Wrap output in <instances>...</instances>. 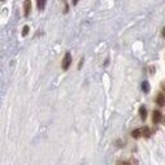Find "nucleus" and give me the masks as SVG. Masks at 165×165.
I'll list each match as a JSON object with an SVG mask.
<instances>
[{
    "label": "nucleus",
    "mask_w": 165,
    "mask_h": 165,
    "mask_svg": "<svg viewBox=\"0 0 165 165\" xmlns=\"http://www.w3.org/2000/svg\"><path fill=\"white\" fill-rule=\"evenodd\" d=\"M151 134H152V130L148 127H142V128H138L132 132V137L133 138H140V137L148 138V137H151Z\"/></svg>",
    "instance_id": "nucleus-1"
},
{
    "label": "nucleus",
    "mask_w": 165,
    "mask_h": 165,
    "mask_svg": "<svg viewBox=\"0 0 165 165\" xmlns=\"http://www.w3.org/2000/svg\"><path fill=\"white\" fill-rule=\"evenodd\" d=\"M71 63H72V57H71V54L67 52L66 54H64V57H63V59H62V70L63 71H67L70 69V66H71Z\"/></svg>",
    "instance_id": "nucleus-2"
},
{
    "label": "nucleus",
    "mask_w": 165,
    "mask_h": 165,
    "mask_svg": "<svg viewBox=\"0 0 165 165\" xmlns=\"http://www.w3.org/2000/svg\"><path fill=\"white\" fill-rule=\"evenodd\" d=\"M163 120V114H161V111H154L152 112V123L154 124H159Z\"/></svg>",
    "instance_id": "nucleus-3"
},
{
    "label": "nucleus",
    "mask_w": 165,
    "mask_h": 165,
    "mask_svg": "<svg viewBox=\"0 0 165 165\" xmlns=\"http://www.w3.org/2000/svg\"><path fill=\"white\" fill-rule=\"evenodd\" d=\"M31 8H32L31 0H26V1H25V5H23V9H25V17H28V16H30Z\"/></svg>",
    "instance_id": "nucleus-4"
},
{
    "label": "nucleus",
    "mask_w": 165,
    "mask_h": 165,
    "mask_svg": "<svg viewBox=\"0 0 165 165\" xmlns=\"http://www.w3.org/2000/svg\"><path fill=\"white\" fill-rule=\"evenodd\" d=\"M156 103L160 106V107H163L165 105V97H164V93H159V94L156 96Z\"/></svg>",
    "instance_id": "nucleus-5"
},
{
    "label": "nucleus",
    "mask_w": 165,
    "mask_h": 165,
    "mask_svg": "<svg viewBox=\"0 0 165 165\" xmlns=\"http://www.w3.org/2000/svg\"><path fill=\"white\" fill-rule=\"evenodd\" d=\"M140 116H141L142 120H146V118H147V110H146L144 106H141V107H140Z\"/></svg>",
    "instance_id": "nucleus-6"
},
{
    "label": "nucleus",
    "mask_w": 165,
    "mask_h": 165,
    "mask_svg": "<svg viewBox=\"0 0 165 165\" xmlns=\"http://www.w3.org/2000/svg\"><path fill=\"white\" fill-rule=\"evenodd\" d=\"M36 3H38V9H39V11H44L47 0H36Z\"/></svg>",
    "instance_id": "nucleus-7"
},
{
    "label": "nucleus",
    "mask_w": 165,
    "mask_h": 165,
    "mask_svg": "<svg viewBox=\"0 0 165 165\" xmlns=\"http://www.w3.org/2000/svg\"><path fill=\"white\" fill-rule=\"evenodd\" d=\"M142 90H143L144 93H150V84H148V81H143L142 83Z\"/></svg>",
    "instance_id": "nucleus-8"
},
{
    "label": "nucleus",
    "mask_w": 165,
    "mask_h": 165,
    "mask_svg": "<svg viewBox=\"0 0 165 165\" xmlns=\"http://www.w3.org/2000/svg\"><path fill=\"white\" fill-rule=\"evenodd\" d=\"M118 164H138V161L137 160H134V159H130V160H119L118 161Z\"/></svg>",
    "instance_id": "nucleus-9"
},
{
    "label": "nucleus",
    "mask_w": 165,
    "mask_h": 165,
    "mask_svg": "<svg viewBox=\"0 0 165 165\" xmlns=\"http://www.w3.org/2000/svg\"><path fill=\"white\" fill-rule=\"evenodd\" d=\"M27 34H28V26H25V27H23V31H22V35H23V36H26Z\"/></svg>",
    "instance_id": "nucleus-10"
},
{
    "label": "nucleus",
    "mask_w": 165,
    "mask_h": 165,
    "mask_svg": "<svg viewBox=\"0 0 165 165\" xmlns=\"http://www.w3.org/2000/svg\"><path fill=\"white\" fill-rule=\"evenodd\" d=\"M83 62H84V59H83V58H81V59H80V62H79V66H77V69H81V66H83Z\"/></svg>",
    "instance_id": "nucleus-11"
},
{
    "label": "nucleus",
    "mask_w": 165,
    "mask_h": 165,
    "mask_svg": "<svg viewBox=\"0 0 165 165\" xmlns=\"http://www.w3.org/2000/svg\"><path fill=\"white\" fill-rule=\"evenodd\" d=\"M77 3H79V0H72V4H74V5H76Z\"/></svg>",
    "instance_id": "nucleus-12"
},
{
    "label": "nucleus",
    "mask_w": 165,
    "mask_h": 165,
    "mask_svg": "<svg viewBox=\"0 0 165 165\" xmlns=\"http://www.w3.org/2000/svg\"><path fill=\"white\" fill-rule=\"evenodd\" d=\"M1 1H4V0H1Z\"/></svg>",
    "instance_id": "nucleus-13"
}]
</instances>
